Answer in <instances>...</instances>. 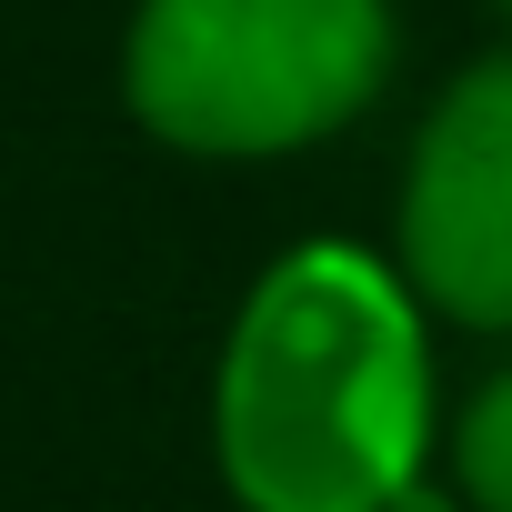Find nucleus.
Wrapping results in <instances>:
<instances>
[{
  "mask_svg": "<svg viewBox=\"0 0 512 512\" xmlns=\"http://www.w3.org/2000/svg\"><path fill=\"white\" fill-rule=\"evenodd\" d=\"M392 512H452V502H442V492H422V482H412V492H402V502H392Z\"/></svg>",
  "mask_w": 512,
  "mask_h": 512,
  "instance_id": "obj_5",
  "label": "nucleus"
},
{
  "mask_svg": "<svg viewBox=\"0 0 512 512\" xmlns=\"http://www.w3.org/2000/svg\"><path fill=\"white\" fill-rule=\"evenodd\" d=\"M452 482H462L472 512H512V372L482 382V402L462 412V432H452Z\"/></svg>",
  "mask_w": 512,
  "mask_h": 512,
  "instance_id": "obj_4",
  "label": "nucleus"
},
{
  "mask_svg": "<svg viewBox=\"0 0 512 512\" xmlns=\"http://www.w3.org/2000/svg\"><path fill=\"white\" fill-rule=\"evenodd\" d=\"M392 71V0H141L121 91L141 131L262 161L342 131Z\"/></svg>",
  "mask_w": 512,
  "mask_h": 512,
  "instance_id": "obj_2",
  "label": "nucleus"
},
{
  "mask_svg": "<svg viewBox=\"0 0 512 512\" xmlns=\"http://www.w3.org/2000/svg\"><path fill=\"white\" fill-rule=\"evenodd\" d=\"M502 21H512V0H502Z\"/></svg>",
  "mask_w": 512,
  "mask_h": 512,
  "instance_id": "obj_6",
  "label": "nucleus"
},
{
  "mask_svg": "<svg viewBox=\"0 0 512 512\" xmlns=\"http://www.w3.org/2000/svg\"><path fill=\"white\" fill-rule=\"evenodd\" d=\"M402 282L462 332H512V51L472 61L412 141Z\"/></svg>",
  "mask_w": 512,
  "mask_h": 512,
  "instance_id": "obj_3",
  "label": "nucleus"
},
{
  "mask_svg": "<svg viewBox=\"0 0 512 512\" xmlns=\"http://www.w3.org/2000/svg\"><path fill=\"white\" fill-rule=\"evenodd\" d=\"M211 442L251 512H392L422 462L412 292L342 241L262 272L221 352Z\"/></svg>",
  "mask_w": 512,
  "mask_h": 512,
  "instance_id": "obj_1",
  "label": "nucleus"
}]
</instances>
